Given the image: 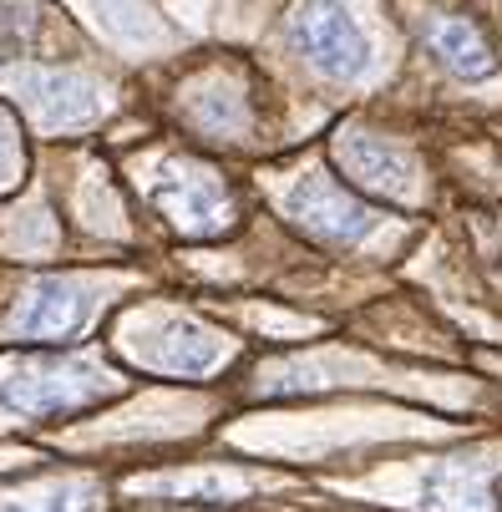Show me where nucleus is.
Listing matches in <instances>:
<instances>
[{
	"label": "nucleus",
	"instance_id": "nucleus-11",
	"mask_svg": "<svg viewBox=\"0 0 502 512\" xmlns=\"http://www.w3.org/2000/svg\"><path fill=\"white\" fill-rule=\"evenodd\" d=\"M46 31V6L41 0H0V61H16L36 51Z\"/></svg>",
	"mask_w": 502,
	"mask_h": 512
},
{
	"label": "nucleus",
	"instance_id": "nucleus-10",
	"mask_svg": "<svg viewBox=\"0 0 502 512\" xmlns=\"http://www.w3.org/2000/svg\"><path fill=\"white\" fill-rule=\"evenodd\" d=\"M183 112L198 132H208L213 142H239L249 132V107H244V92L224 77H208L198 82L188 97H183Z\"/></svg>",
	"mask_w": 502,
	"mask_h": 512
},
{
	"label": "nucleus",
	"instance_id": "nucleus-14",
	"mask_svg": "<svg viewBox=\"0 0 502 512\" xmlns=\"http://www.w3.org/2000/svg\"><path fill=\"white\" fill-rule=\"evenodd\" d=\"M16 178H21V137H16L11 112L0 107V193L16 188Z\"/></svg>",
	"mask_w": 502,
	"mask_h": 512
},
{
	"label": "nucleus",
	"instance_id": "nucleus-5",
	"mask_svg": "<svg viewBox=\"0 0 502 512\" xmlns=\"http://www.w3.org/2000/svg\"><path fill=\"white\" fill-rule=\"evenodd\" d=\"M16 92L41 132H77L102 117V87L92 77H77V71H31Z\"/></svg>",
	"mask_w": 502,
	"mask_h": 512
},
{
	"label": "nucleus",
	"instance_id": "nucleus-8",
	"mask_svg": "<svg viewBox=\"0 0 502 512\" xmlns=\"http://www.w3.org/2000/svg\"><path fill=\"white\" fill-rule=\"evenodd\" d=\"M137 355L148 360L153 371H168V376H208L224 365L229 345L198 320H163L158 330L142 335Z\"/></svg>",
	"mask_w": 502,
	"mask_h": 512
},
{
	"label": "nucleus",
	"instance_id": "nucleus-7",
	"mask_svg": "<svg viewBox=\"0 0 502 512\" xmlns=\"http://www.w3.org/2000/svg\"><path fill=\"white\" fill-rule=\"evenodd\" d=\"M335 163L345 168V178L355 188H366L376 198H391V203L416 198V163L396 148V142H386L376 132H340L335 137Z\"/></svg>",
	"mask_w": 502,
	"mask_h": 512
},
{
	"label": "nucleus",
	"instance_id": "nucleus-3",
	"mask_svg": "<svg viewBox=\"0 0 502 512\" xmlns=\"http://www.w3.org/2000/svg\"><path fill=\"white\" fill-rule=\"evenodd\" d=\"M153 203L163 208V218L188 234V239H219L234 224V198L224 188V178L193 163V158H168L153 178Z\"/></svg>",
	"mask_w": 502,
	"mask_h": 512
},
{
	"label": "nucleus",
	"instance_id": "nucleus-12",
	"mask_svg": "<svg viewBox=\"0 0 502 512\" xmlns=\"http://www.w3.org/2000/svg\"><path fill=\"white\" fill-rule=\"evenodd\" d=\"M426 502L437 512H482V477L467 472V462H447L426 477Z\"/></svg>",
	"mask_w": 502,
	"mask_h": 512
},
{
	"label": "nucleus",
	"instance_id": "nucleus-9",
	"mask_svg": "<svg viewBox=\"0 0 502 512\" xmlns=\"http://www.w3.org/2000/svg\"><path fill=\"white\" fill-rule=\"evenodd\" d=\"M426 46L462 82H487L497 71V51L487 46V36L467 16H432L426 21Z\"/></svg>",
	"mask_w": 502,
	"mask_h": 512
},
{
	"label": "nucleus",
	"instance_id": "nucleus-13",
	"mask_svg": "<svg viewBox=\"0 0 502 512\" xmlns=\"http://www.w3.org/2000/svg\"><path fill=\"white\" fill-rule=\"evenodd\" d=\"M97 507V492L87 482H41L31 487L26 497H11V502H0V512H92Z\"/></svg>",
	"mask_w": 502,
	"mask_h": 512
},
{
	"label": "nucleus",
	"instance_id": "nucleus-15",
	"mask_svg": "<svg viewBox=\"0 0 502 512\" xmlns=\"http://www.w3.org/2000/svg\"><path fill=\"white\" fill-rule=\"evenodd\" d=\"M148 487H158V492H208V497H229V492H239L234 477H188V482H148Z\"/></svg>",
	"mask_w": 502,
	"mask_h": 512
},
{
	"label": "nucleus",
	"instance_id": "nucleus-1",
	"mask_svg": "<svg viewBox=\"0 0 502 512\" xmlns=\"http://www.w3.org/2000/svg\"><path fill=\"white\" fill-rule=\"evenodd\" d=\"M117 391L122 386L102 371L97 360H87V355H41V360L16 365V371L6 376V386H0V406H6L11 416L46 421V416L102 406Z\"/></svg>",
	"mask_w": 502,
	"mask_h": 512
},
{
	"label": "nucleus",
	"instance_id": "nucleus-4",
	"mask_svg": "<svg viewBox=\"0 0 502 512\" xmlns=\"http://www.w3.org/2000/svg\"><path fill=\"white\" fill-rule=\"evenodd\" d=\"M284 213H290V224L305 229L310 239L320 244H361L366 234H376L381 218L361 203V198H350L335 178H300L290 188V198H284Z\"/></svg>",
	"mask_w": 502,
	"mask_h": 512
},
{
	"label": "nucleus",
	"instance_id": "nucleus-2",
	"mask_svg": "<svg viewBox=\"0 0 502 512\" xmlns=\"http://www.w3.org/2000/svg\"><path fill=\"white\" fill-rule=\"evenodd\" d=\"M290 41L325 82H361L371 71V41L340 0H305L290 16Z\"/></svg>",
	"mask_w": 502,
	"mask_h": 512
},
{
	"label": "nucleus",
	"instance_id": "nucleus-6",
	"mask_svg": "<svg viewBox=\"0 0 502 512\" xmlns=\"http://www.w3.org/2000/svg\"><path fill=\"white\" fill-rule=\"evenodd\" d=\"M97 310V289L82 284V279H66V274H51V279H36L31 295L21 300L11 330L21 340H66L77 335Z\"/></svg>",
	"mask_w": 502,
	"mask_h": 512
}]
</instances>
